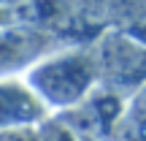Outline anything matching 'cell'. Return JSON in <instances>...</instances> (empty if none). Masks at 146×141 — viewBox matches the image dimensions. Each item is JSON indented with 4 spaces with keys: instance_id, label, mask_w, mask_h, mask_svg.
<instances>
[{
    "instance_id": "obj_5",
    "label": "cell",
    "mask_w": 146,
    "mask_h": 141,
    "mask_svg": "<svg viewBox=\"0 0 146 141\" xmlns=\"http://www.w3.org/2000/svg\"><path fill=\"white\" fill-rule=\"evenodd\" d=\"M38 136H41V141H81L57 114H52L46 122L38 125Z\"/></svg>"
},
{
    "instance_id": "obj_2",
    "label": "cell",
    "mask_w": 146,
    "mask_h": 141,
    "mask_svg": "<svg viewBox=\"0 0 146 141\" xmlns=\"http://www.w3.org/2000/svg\"><path fill=\"white\" fill-rule=\"evenodd\" d=\"M98 87L133 100L146 87V46L127 33H106L95 43Z\"/></svg>"
},
{
    "instance_id": "obj_8",
    "label": "cell",
    "mask_w": 146,
    "mask_h": 141,
    "mask_svg": "<svg viewBox=\"0 0 146 141\" xmlns=\"http://www.w3.org/2000/svg\"><path fill=\"white\" fill-rule=\"evenodd\" d=\"M11 22H16V16L11 14V8H5V5H0V27L11 25Z\"/></svg>"
},
{
    "instance_id": "obj_1",
    "label": "cell",
    "mask_w": 146,
    "mask_h": 141,
    "mask_svg": "<svg viewBox=\"0 0 146 141\" xmlns=\"http://www.w3.org/2000/svg\"><path fill=\"white\" fill-rule=\"evenodd\" d=\"M30 90L52 114L81 106L98 90V60L92 46H65L25 73Z\"/></svg>"
},
{
    "instance_id": "obj_3",
    "label": "cell",
    "mask_w": 146,
    "mask_h": 141,
    "mask_svg": "<svg viewBox=\"0 0 146 141\" xmlns=\"http://www.w3.org/2000/svg\"><path fill=\"white\" fill-rule=\"evenodd\" d=\"M60 49H65L62 35L30 22H11L0 27V79H16Z\"/></svg>"
},
{
    "instance_id": "obj_9",
    "label": "cell",
    "mask_w": 146,
    "mask_h": 141,
    "mask_svg": "<svg viewBox=\"0 0 146 141\" xmlns=\"http://www.w3.org/2000/svg\"><path fill=\"white\" fill-rule=\"evenodd\" d=\"M81 141H98V138H81Z\"/></svg>"
},
{
    "instance_id": "obj_7",
    "label": "cell",
    "mask_w": 146,
    "mask_h": 141,
    "mask_svg": "<svg viewBox=\"0 0 146 141\" xmlns=\"http://www.w3.org/2000/svg\"><path fill=\"white\" fill-rule=\"evenodd\" d=\"M130 111H135V114H143L146 117V87L141 90V92L133 98V103H130Z\"/></svg>"
},
{
    "instance_id": "obj_4",
    "label": "cell",
    "mask_w": 146,
    "mask_h": 141,
    "mask_svg": "<svg viewBox=\"0 0 146 141\" xmlns=\"http://www.w3.org/2000/svg\"><path fill=\"white\" fill-rule=\"evenodd\" d=\"M52 111L30 90L25 79H0V130L16 128H38L46 122Z\"/></svg>"
},
{
    "instance_id": "obj_6",
    "label": "cell",
    "mask_w": 146,
    "mask_h": 141,
    "mask_svg": "<svg viewBox=\"0 0 146 141\" xmlns=\"http://www.w3.org/2000/svg\"><path fill=\"white\" fill-rule=\"evenodd\" d=\"M0 141H41L38 128H16V130H0Z\"/></svg>"
}]
</instances>
